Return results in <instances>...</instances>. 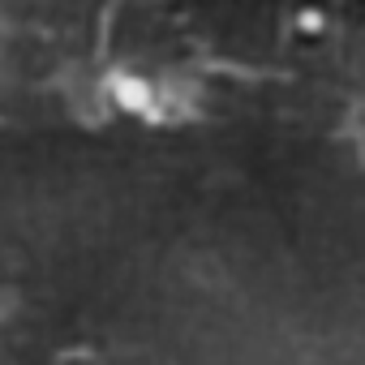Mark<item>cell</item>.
<instances>
[{
    "label": "cell",
    "instance_id": "7a4b0ae2",
    "mask_svg": "<svg viewBox=\"0 0 365 365\" xmlns=\"http://www.w3.org/2000/svg\"><path fill=\"white\" fill-rule=\"evenodd\" d=\"M301 31H305V35H318V31H322V14L305 9V14H301Z\"/></svg>",
    "mask_w": 365,
    "mask_h": 365
},
{
    "label": "cell",
    "instance_id": "6da1fadb",
    "mask_svg": "<svg viewBox=\"0 0 365 365\" xmlns=\"http://www.w3.org/2000/svg\"><path fill=\"white\" fill-rule=\"evenodd\" d=\"M112 99L129 112H142L150 103V86L142 78H112Z\"/></svg>",
    "mask_w": 365,
    "mask_h": 365
}]
</instances>
